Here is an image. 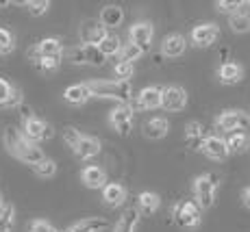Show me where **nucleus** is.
<instances>
[{
  "mask_svg": "<svg viewBox=\"0 0 250 232\" xmlns=\"http://www.w3.org/2000/svg\"><path fill=\"white\" fill-rule=\"evenodd\" d=\"M2 143L4 148H7V152L11 154V156H16L18 161L26 163V165H37V163L44 158V152H42L40 146H35V143H31L26 137L22 135V130L9 126L4 130L2 135Z\"/></svg>",
  "mask_w": 250,
  "mask_h": 232,
  "instance_id": "f257e3e1",
  "label": "nucleus"
},
{
  "mask_svg": "<svg viewBox=\"0 0 250 232\" xmlns=\"http://www.w3.org/2000/svg\"><path fill=\"white\" fill-rule=\"evenodd\" d=\"M87 87L94 98L118 100V102H122V104H128V100L133 98L131 83H120V80H89Z\"/></svg>",
  "mask_w": 250,
  "mask_h": 232,
  "instance_id": "f03ea898",
  "label": "nucleus"
},
{
  "mask_svg": "<svg viewBox=\"0 0 250 232\" xmlns=\"http://www.w3.org/2000/svg\"><path fill=\"white\" fill-rule=\"evenodd\" d=\"M218 185H220L218 174H200L194 180V195H196V204L200 206V211L213 206Z\"/></svg>",
  "mask_w": 250,
  "mask_h": 232,
  "instance_id": "7ed1b4c3",
  "label": "nucleus"
},
{
  "mask_svg": "<svg viewBox=\"0 0 250 232\" xmlns=\"http://www.w3.org/2000/svg\"><path fill=\"white\" fill-rule=\"evenodd\" d=\"M172 217H174L176 226L183 230H191L198 228L200 221H203V211L196 202L191 200H183L179 204H174V211H172Z\"/></svg>",
  "mask_w": 250,
  "mask_h": 232,
  "instance_id": "20e7f679",
  "label": "nucleus"
},
{
  "mask_svg": "<svg viewBox=\"0 0 250 232\" xmlns=\"http://www.w3.org/2000/svg\"><path fill=\"white\" fill-rule=\"evenodd\" d=\"M248 124H250V117L246 111H242V109H227L215 119V128L220 133H237V130L246 128Z\"/></svg>",
  "mask_w": 250,
  "mask_h": 232,
  "instance_id": "39448f33",
  "label": "nucleus"
},
{
  "mask_svg": "<svg viewBox=\"0 0 250 232\" xmlns=\"http://www.w3.org/2000/svg\"><path fill=\"white\" fill-rule=\"evenodd\" d=\"M70 61L74 65H94L100 67L107 61V57L98 50V46H89V43H81V46L70 50Z\"/></svg>",
  "mask_w": 250,
  "mask_h": 232,
  "instance_id": "423d86ee",
  "label": "nucleus"
},
{
  "mask_svg": "<svg viewBox=\"0 0 250 232\" xmlns=\"http://www.w3.org/2000/svg\"><path fill=\"white\" fill-rule=\"evenodd\" d=\"M22 135L28 139L31 143H40V141H46V139H52L55 137V130H52V126L48 122H44V119L40 117H28L24 119V126H22Z\"/></svg>",
  "mask_w": 250,
  "mask_h": 232,
  "instance_id": "0eeeda50",
  "label": "nucleus"
},
{
  "mask_svg": "<svg viewBox=\"0 0 250 232\" xmlns=\"http://www.w3.org/2000/svg\"><path fill=\"white\" fill-rule=\"evenodd\" d=\"M109 124L120 137H128L133 130V109L128 104H120L109 113Z\"/></svg>",
  "mask_w": 250,
  "mask_h": 232,
  "instance_id": "6e6552de",
  "label": "nucleus"
},
{
  "mask_svg": "<svg viewBox=\"0 0 250 232\" xmlns=\"http://www.w3.org/2000/svg\"><path fill=\"white\" fill-rule=\"evenodd\" d=\"M63 55V43L57 37H46V39L37 41L35 48L28 50V59H61Z\"/></svg>",
  "mask_w": 250,
  "mask_h": 232,
  "instance_id": "1a4fd4ad",
  "label": "nucleus"
},
{
  "mask_svg": "<svg viewBox=\"0 0 250 232\" xmlns=\"http://www.w3.org/2000/svg\"><path fill=\"white\" fill-rule=\"evenodd\" d=\"M161 106L166 111H183L187 106V91L179 85H170L161 89Z\"/></svg>",
  "mask_w": 250,
  "mask_h": 232,
  "instance_id": "9d476101",
  "label": "nucleus"
},
{
  "mask_svg": "<svg viewBox=\"0 0 250 232\" xmlns=\"http://www.w3.org/2000/svg\"><path fill=\"white\" fill-rule=\"evenodd\" d=\"M218 37H220V28H218V24H213V22L198 24V26H194V31H191V41L198 48H209Z\"/></svg>",
  "mask_w": 250,
  "mask_h": 232,
  "instance_id": "9b49d317",
  "label": "nucleus"
},
{
  "mask_svg": "<svg viewBox=\"0 0 250 232\" xmlns=\"http://www.w3.org/2000/svg\"><path fill=\"white\" fill-rule=\"evenodd\" d=\"M205 152V156H209L211 161H224V158H229V148H227V141H224L222 137H218V135H209V137H205L203 141V148H200Z\"/></svg>",
  "mask_w": 250,
  "mask_h": 232,
  "instance_id": "f8f14e48",
  "label": "nucleus"
},
{
  "mask_svg": "<svg viewBox=\"0 0 250 232\" xmlns=\"http://www.w3.org/2000/svg\"><path fill=\"white\" fill-rule=\"evenodd\" d=\"M103 146H100V141L96 137H89V135H83V137L79 139V143L74 146V156L79 158V161H89V158L98 156Z\"/></svg>",
  "mask_w": 250,
  "mask_h": 232,
  "instance_id": "ddd939ff",
  "label": "nucleus"
},
{
  "mask_svg": "<svg viewBox=\"0 0 250 232\" xmlns=\"http://www.w3.org/2000/svg\"><path fill=\"white\" fill-rule=\"evenodd\" d=\"M128 37H131V43H135V46L148 50L152 37H155V28H152L150 22H137V24H133V26H131Z\"/></svg>",
  "mask_w": 250,
  "mask_h": 232,
  "instance_id": "4468645a",
  "label": "nucleus"
},
{
  "mask_svg": "<svg viewBox=\"0 0 250 232\" xmlns=\"http://www.w3.org/2000/svg\"><path fill=\"white\" fill-rule=\"evenodd\" d=\"M81 182L87 189H103L107 185V174H104V169H100L96 165H87L81 172Z\"/></svg>",
  "mask_w": 250,
  "mask_h": 232,
  "instance_id": "2eb2a0df",
  "label": "nucleus"
},
{
  "mask_svg": "<svg viewBox=\"0 0 250 232\" xmlns=\"http://www.w3.org/2000/svg\"><path fill=\"white\" fill-rule=\"evenodd\" d=\"M124 22V9L120 4H107L100 11V26L103 28H118Z\"/></svg>",
  "mask_w": 250,
  "mask_h": 232,
  "instance_id": "dca6fc26",
  "label": "nucleus"
},
{
  "mask_svg": "<svg viewBox=\"0 0 250 232\" xmlns=\"http://www.w3.org/2000/svg\"><path fill=\"white\" fill-rule=\"evenodd\" d=\"M109 228V221L104 217H85V219L72 224L70 228H65L63 232H104Z\"/></svg>",
  "mask_w": 250,
  "mask_h": 232,
  "instance_id": "f3484780",
  "label": "nucleus"
},
{
  "mask_svg": "<svg viewBox=\"0 0 250 232\" xmlns=\"http://www.w3.org/2000/svg\"><path fill=\"white\" fill-rule=\"evenodd\" d=\"M170 133V122L166 117H152L148 122H144V137L152 139V141H159L166 135Z\"/></svg>",
  "mask_w": 250,
  "mask_h": 232,
  "instance_id": "a211bd4d",
  "label": "nucleus"
},
{
  "mask_svg": "<svg viewBox=\"0 0 250 232\" xmlns=\"http://www.w3.org/2000/svg\"><path fill=\"white\" fill-rule=\"evenodd\" d=\"M103 200L107 206H122L126 200V187L120 185V182H107L103 187Z\"/></svg>",
  "mask_w": 250,
  "mask_h": 232,
  "instance_id": "6ab92c4d",
  "label": "nucleus"
},
{
  "mask_svg": "<svg viewBox=\"0 0 250 232\" xmlns=\"http://www.w3.org/2000/svg\"><path fill=\"white\" fill-rule=\"evenodd\" d=\"M137 106L139 109H146V111H152V109H159L161 106V87H144L137 96Z\"/></svg>",
  "mask_w": 250,
  "mask_h": 232,
  "instance_id": "aec40b11",
  "label": "nucleus"
},
{
  "mask_svg": "<svg viewBox=\"0 0 250 232\" xmlns=\"http://www.w3.org/2000/svg\"><path fill=\"white\" fill-rule=\"evenodd\" d=\"M107 35V28L100 26V22H85L81 26V39H83V43H89V46H98Z\"/></svg>",
  "mask_w": 250,
  "mask_h": 232,
  "instance_id": "412c9836",
  "label": "nucleus"
},
{
  "mask_svg": "<svg viewBox=\"0 0 250 232\" xmlns=\"http://www.w3.org/2000/svg\"><path fill=\"white\" fill-rule=\"evenodd\" d=\"M91 98H94V96H91L87 83L70 85L68 89L63 91V100H65V102H70V104H74V106L85 104V102H87V100H91Z\"/></svg>",
  "mask_w": 250,
  "mask_h": 232,
  "instance_id": "4be33fe9",
  "label": "nucleus"
},
{
  "mask_svg": "<svg viewBox=\"0 0 250 232\" xmlns=\"http://www.w3.org/2000/svg\"><path fill=\"white\" fill-rule=\"evenodd\" d=\"M218 78H220V83H224V85H237L239 80L244 78V67L239 65V63H233V61H229V63L220 65Z\"/></svg>",
  "mask_w": 250,
  "mask_h": 232,
  "instance_id": "5701e85b",
  "label": "nucleus"
},
{
  "mask_svg": "<svg viewBox=\"0 0 250 232\" xmlns=\"http://www.w3.org/2000/svg\"><path fill=\"white\" fill-rule=\"evenodd\" d=\"M137 226H139V211L126 209L122 213V217L115 221L113 232H137Z\"/></svg>",
  "mask_w": 250,
  "mask_h": 232,
  "instance_id": "b1692460",
  "label": "nucleus"
},
{
  "mask_svg": "<svg viewBox=\"0 0 250 232\" xmlns=\"http://www.w3.org/2000/svg\"><path fill=\"white\" fill-rule=\"evenodd\" d=\"M185 48H187V41H185V37L183 35H167L166 39H163V46H161V52L166 57H181L183 52H185Z\"/></svg>",
  "mask_w": 250,
  "mask_h": 232,
  "instance_id": "393cba45",
  "label": "nucleus"
},
{
  "mask_svg": "<svg viewBox=\"0 0 250 232\" xmlns=\"http://www.w3.org/2000/svg\"><path fill=\"white\" fill-rule=\"evenodd\" d=\"M227 141V148L229 152L233 154H244L246 150L250 148V135L244 133V130H237V133H230L229 139H224Z\"/></svg>",
  "mask_w": 250,
  "mask_h": 232,
  "instance_id": "a878e982",
  "label": "nucleus"
},
{
  "mask_svg": "<svg viewBox=\"0 0 250 232\" xmlns=\"http://www.w3.org/2000/svg\"><path fill=\"white\" fill-rule=\"evenodd\" d=\"M203 130L205 128H203V124H200V122H189L185 126V143L191 150H200V148H203V141H205Z\"/></svg>",
  "mask_w": 250,
  "mask_h": 232,
  "instance_id": "bb28decb",
  "label": "nucleus"
},
{
  "mask_svg": "<svg viewBox=\"0 0 250 232\" xmlns=\"http://www.w3.org/2000/svg\"><path fill=\"white\" fill-rule=\"evenodd\" d=\"M137 206H139V211H142V213H146V215H152V213L159 211L161 197L157 195V193H152V191H142L137 195Z\"/></svg>",
  "mask_w": 250,
  "mask_h": 232,
  "instance_id": "cd10ccee",
  "label": "nucleus"
},
{
  "mask_svg": "<svg viewBox=\"0 0 250 232\" xmlns=\"http://www.w3.org/2000/svg\"><path fill=\"white\" fill-rule=\"evenodd\" d=\"M229 26L233 33H248L250 31V11H244V9H239V11H235L233 16H229Z\"/></svg>",
  "mask_w": 250,
  "mask_h": 232,
  "instance_id": "c85d7f7f",
  "label": "nucleus"
},
{
  "mask_svg": "<svg viewBox=\"0 0 250 232\" xmlns=\"http://www.w3.org/2000/svg\"><path fill=\"white\" fill-rule=\"evenodd\" d=\"M16 230V206L4 202L0 206V232H13Z\"/></svg>",
  "mask_w": 250,
  "mask_h": 232,
  "instance_id": "c756f323",
  "label": "nucleus"
},
{
  "mask_svg": "<svg viewBox=\"0 0 250 232\" xmlns=\"http://www.w3.org/2000/svg\"><path fill=\"white\" fill-rule=\"evenodd\" d=\"M98 50L103 52L104 57H115V55H120V50H122V41H120L118 35H107L98 43Z\"/></svg>",
  "mask_w": 250,
  "mask_h": 232,
  "instance_id": "7c9ffc66",
  "label": "nucleus"
},
{
  "mask_svg": "<svg viewBox=\"0 0 250 232\" xmlns=\"http://www.w3.org/2000/svg\"><path fill=\"white\" fill-rule=\"evenodd\" d=\"M16 50V35L13 31L0 26V55H11Z\"/></svg>",
  "mask_w": 250,
  "mask_h": 232,
  "instance_id": "2f4dec72",
  "label": "nucleus"
},
{
  "mask_svg": "<svg viewBox=\"0 0 250 232\" xmlns=\"http://www.w3.org/2000/svg\"><path fill=\"white\" fill-rule=\"evenodd\" d=\"M144 52L146 50L135 46V43H124L122 50H120V61H124V63H133V61H137Z\"/></svg>",
  "mask_w": 250,
  "mask_h": 232,
  "instance_id": "473e14b6",
  "label": "nucleus"
},
{
  "mask_svg": "<svg viewBox=\"0 0 250 232\" xmlns=\"http://www.w3.org/2000/svg\"><path fill=\"white\" fill-rule=\"evenodd\" d=\"M33 172L37 174L40 178H52L57 174V163L52 161V158H42L37 165H33Z\"/></svg>",
  "mask_w": 250,
  "mask_h": 232,
  "instance_id": "72a5a7b5",
  "label": "nucleus"
},
{
  "mask_svg": "<svg viewBox=\"0 0 250 232\" xmlns=\"http://www.w3.org/2000/svg\"><path fill=\"white\" fill-rule=\"evenodd\" d=\"M133 72H135L133 63H124V61H118L113 67V76H115V80H120V83H131Z\"/></svg>",
  "mask_w": 250,
  "mask_h": 232,
  "instance_id": "f704fd0d",
  "label": "nucleus"
},
{
  "mask_svg": "<svg viewBox=\"0 0 250 232\" xmlns=\"http://www.w3.org/2000/svg\"><path fill=\"white\" fill-rule=\"evenodd\" d=\"M18 4H24L33 18L46 16L48 9H50V2H48V0H26V2H18Z\"/></svg>",
  "mask_w": 250,
  "mask_h": 232,
  "instance_id": "c9c22d12",
  "label": "nucleus"
},
{
  "mask_svg": "<svg viewBox=\"0 0 250 232\" xmlns=\"http://www.w3.org/2000/svg\"><path fill=\"white\" fill-rule=\"evenodd\" d=\"M33 65H35L42 74H50V72L59 70L61 59H33Z\"/></svg>",
  "mask_w": 250,
  "mask_h": 232,
  "instance_id": "e433bc0d",
  "label": "nucleus"
},
{
  "mask_svg": "<svg viewBox=\"0 0 250 232\" xmlns=\"http://www.w3.org/2000/svg\"><path fill=\"white\" fill-rule=\"evenodd\" d=\"M215 7H218L220 13H230V16H233L235 11L244 9V2H242V0H218V2H215Z\"/></svg>",
  "mask_w": 250,
  "mask_h": 232,
  "instance_id": "4c0bfd02",
  "label": "nucleus"
},
{
  "mask_svg": "<svg viewBox=\"0 0 250 232\" xmlns=\"http://www.w3.org/2000/svg\"><path fill=\"white\" fill-rule=\"evenodd\" d=\"M28 232H63V230L55 228V226L46 219H33L31 224H28Z\"/></svg>",
  "mask_w": 250,
  "mask_h": 232,
  "instance_id": "58836bf2",
  "label": "nucleus"
},
{
  "mask_svg": "<svg viewBox=\"0 0 250 232\" xmlns=\"http://www.w3.org/2000/svg\"><path fill=\"white\" fill-rule=\"evenodd\" d=\"M22 104H24V94H22V89L13 85L11 96H9V100H7V109H20Z\"/></svg>",
  "mask_w": 250,
  "mask_h": 232,
  "instance_id": "ea45409f",
  "label": "nucleus"
},
{
  "mask_svg": "<svg viewBox=\"0 0 250 232\" xmlns=\"http://www.w3.org/2000/svg\"><path fill=\"white\" fill-rule=\"evenodd\" d=\"M83 137V135H81V130H76L74 126H68V128H63V141L68 143V146L74 150V146L76 143H79V139Z\"/></svg>",
  "mask_w": 250,
  "mask_h": 232,
  "instance_id": "a19ab883",
  "label": "nucleus"
},
{
  "mask_svg": "<svg viewBox=\"0 0 250 232\" xmlns=\"http://www.w3.org/2000/svg\"><path fill=\"white\" fill-rule=\"evenodd\" d=\"M11 89H13V85L9 83L7 78H0V106H7V100H9V96H11Z\"/></svg>",
  "mask_w": 250,
  "mask_h": 232,
  "instance_id": "79ce46f5",
  "label": "nucleus"
},
{
  "mask_svg": "<svg viewBox=\"0 0 250 232\" xmlns=\"http://www.w3.org/2000/svg\"><path fill=\"white\" fill-rule=\"evenodd\" d=\"M242 200H244V206H246V209L250 211V187H246V189H244Z\"/></svg>",
  "mask_w": 250,
  "mask_h": 232,
  "instance_id": "37998d69",
  "label": "nucleus"
},
{
  "mask_svg": "<svg viewBox=\"0 0 250 232\" xmlns=\"http://www.w3.org/2000/svg\"><path fill=\"white\" fill-rule=\"evenodd\" d=\"M9 4H11L9 0H2V2H0V9H2V7H9Z\"/></svg>",
  "mask_w": 250,
  "mask_h": 232,
  "instance_id": "c03bdc74",
  "label": "nucleus"
},
{
  "mask_svg": "<svg viewBox=\"0 0 250 232\" xmlns=\"http://www.w3.org/2000/svg\"><path fill=\"white\" fill-rule=\"evenodd\" d=\"M244 7H248V9H250V0H248V2H244Z\"/></svg>",
  "mask_w": 250,
  "mask_h": 232,
  "instance_id": "a18cd8bd",
  "label": "nucleus"
},
{
  "mask_svg": "<svg viewBox=\"0 0 250 232\" xmlns=\"http://www.w3.org/2000/svg\"><path fill=\"white\" fill-rule=\"evenodd\" d=\"M4 204V200H2V195H0V206H2Z\"/></svg>",
  "mask_w": 250,
  "mask_h": 232,
  "instance_id": "49530a36",
  "label": "nucleus"
},
{
  "mask_svg": "<svg viewBox=\"0 0 250 232\" xmlns=\"http://www.w3.org/2000/svg\"><path fill=\"white\" fill-rule=\"evenodd\" d=\"M248 117H250V113H248Z\"/></svg>",
  "mask_w": 250,
  "mask_h": 232,
  "instance_id": "de8ad7c7",
  "label": "nucleus"
}]
</instances>
